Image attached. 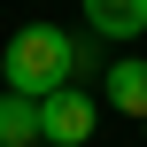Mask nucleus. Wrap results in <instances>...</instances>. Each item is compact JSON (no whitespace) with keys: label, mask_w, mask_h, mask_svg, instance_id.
Returning a JSON list of instances; mask_svg holds the SVG:
<instances>
[{"label":"nucleus","mask_w":147,"mask_h":147,"mask_svg":"<svg viewBox=\"0 0 147 147\" xmlns=\"http://www.w3.org/2000/svg\"><path fill=\"white\" fill-rule=\"evenodd\" d=\"M0 85H8V93H31V101H47L54 85H78V31H62V23H23V31L0 47Z\"/></svg>","instance_id":"obj_1"},{"label":"nucleus","mask_w":147,"mask_h":147,"mask_svg":"<svg viewBox=\"0 0 147 147\" xmlns=\"http://www.w3.org/2000/svg\"><path fill=\"white\" fill-rule=\"evenodd\" d=\"M93 124H101V101H93L85 85H54V93L39 101V147H85Z\"/></svg>","instance_id":"obj_2"},{"label":"nucleus","mask_w":147,"mask_h":147,"mask_svg":"<svg viewBox=\"0 0 147 147\" xmlns=\"http://www.w3.org/2000/svg\"><path fill=\"white\" fill-rule=\"evenodd\" d=\"M140 124H147V116H140Z\"/></svg>","instance_id":"obj_6"},{"label":"nucleus","mask_w":147,"mask_h":147,"mask_svg":"<svg viewBox=\"0 0 147 147\" xmlns=\"http://www.w3.org/2000/svg\"><path fill=\"white\" fill-rule=\"evenodd\" d=\"M85 31L124 47V39H147V0H85Z\"/></svg>","instance_id":"obj_3"},{"label":"nucleus","mask_w":147,"mask_h":147,"mask_svg":"<svg viewBox=\"0 0 147 147\" xmlns=\"http://www.w3.org/2000/svg\"><path fill=\"white\" fill-rule=\"evenodd\" d=\"M101 101H109L116 116H147V62L140 54H116V62L101 70Z\"/></svg>","instance_id":"obj_4"},{"label":"nucleus","mask_w":147,"mask_h":147,"mask_svg":"<svg viewBox=\"0 0 147 147\" xmlns=\"http://www.w3.org/2000/svg\"><path fill=\"white\" fill-rule=\"evenodd\" d=\"M0 147H39V101L31 93H0Z\"/></svg>","instance_id":"obj_5"}]
</instances>
